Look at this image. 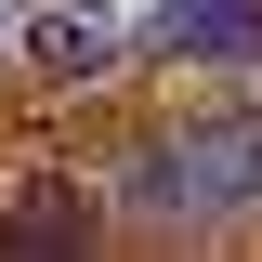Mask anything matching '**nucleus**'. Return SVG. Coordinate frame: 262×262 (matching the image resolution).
<instances>
[{"label":"nucleus","mask_w":262,"mask_h":262,"mask_svg":"<svg viewBox=\"0 0 262 262\" xmlns=\"http://www.w3.org/2000/svg\"><path fill=\"white\" fill-rule=\"evenodd\" d=\"M131 196L170 223H262V105H223V118H184L170 144H144Z\"/></svg>","instance_id":"1"},{"label":"nucleus","mask_w":262,"mask_h":262,"mask_svg":"<svg viewBox=\"0 0 262 262\" xmlns=\"http://www.w3.org/2000/svg\"><path fill=\"white\" fill-rule=\"evenodd\" d=\"M144 53H170V66H262V0H158Z\"/></svg>","instance_id":"2"},{"label":"nucleus","mask_w":262,"mask_h":262,"mask_svg":"<svg viewBox=\"0 0 262 262\" xmlns=\"http://www.w3.org/2000/svg\"><path fill=\"white\" fill-rule=\"evenodd\" d=\"M105 53H118V13H105V0H53V13L27 27V66L53 79V92H66V79H92Z\"/></svg>","instance_id":"3"},{"label":"nucleus","mask_w":262,"mask_h":262,"mask_svg":"<svg viewBox=\"0 0 262 262\" xmlns=\"http://www.w3.org/2000/svg\"><path fill=\"white\" fill-rule=\"evenodd\" d=\"M0 249H79V196H66V184H39L27 210L0 223Z\"/></svg>","instance_id":"4"}]
</instances>
